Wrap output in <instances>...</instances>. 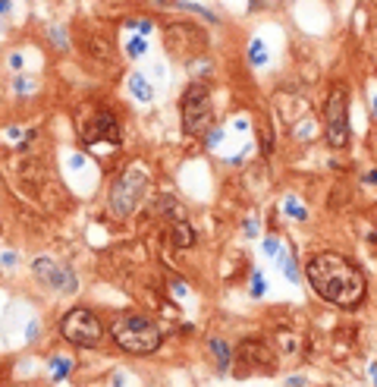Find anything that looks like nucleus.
Returning <instances> with one entry per match:
<instances>
[{
	"label": "nucleus",
	"instance_id": "1",
	"mask_svg": "<svg viewBox=\"0 0 377 387\" xmlns=\"http://www.w3.org/2000/svg\"><path fill=\"white\" fill-rule=\"evenodd\" d=\"M305 277H308L311 290L324 302L339 306V309H355V306H361V299L368 296L364 274L339 252L311 255L308 265H305Z\"/></svg>",
	"mask_w": 377,
	"mask_h": 387
},
{
	"label": "nucleus",
	"instance_id": "2",
	"mask_svg": "<svg viewBox=\"0 0 377 387\" xmlns=\"http://www.w3.org/2000/svg\"><path fill=\"white\" fill-rule=\"evenodd\" d=\"M110 334L116 340V346L132 356H151L160 346V327L148 315H123L120 321H113Z\"/></svg>",
	"mask_w": 377,
	"mask_h": 387
},
{
	"label": "nucleus",
	"instance_id": "3",
	"mask_svg": "<svg viewBox=\"0 0 377 387\" xmlns=\"http://www.w3.org/2000/svg\"><path fill=\"white\" fill-rule=\"evenodd\" d=\"M145 192H148V170L141 167V164H129L120 177L113 180L107 205L116 217H129L138 208V202L145 198Z\"/></svg>",
	"mask_w": 377,
	"mask_h": 387
},
{
	"label": "nucleus",
	"instance_id": "4",
	"mask_svg": "<svg viewBox=\"0 0 377 387\" xmlns=\"http://www.w3.org/2000/svg\"><path fill=\"white\" fill-rule=\"evenodd\" d=\"M182 129L192 139H205L214 129V107L205 82H192L182 91Z\"/></svg>",
	"mask_w": 377,
	"mask_h": 387
},
{
	"label": "nucleus",
	"instance_id": "5",
	"mask_svg": "<svg viewBox=\"0 0 377 387\" xmlns=\"http://www.w3.org/2000/svg\"><path fill=\"white\" fill-rule=\"evenodd\" d=\"M76 129H79V139L82 145H98V142H110L116 145L120 142V123H116V113L101 107V104H91L79 113L76 120Z\"/></svg>",
	"mask_w": 377,
	"mask_h": 387
},
{
	"label": "nucleus",
	"instance_id": "6",
	"mask_svg": "<svg viewBox=\"0 0 377 387\" xmlns=\"http://www.w3.org/2000/svg\"><path fill=\"white\" fill-rule=\"evenodd\" d=\"M163 41H167V51L182 60H192L208 51V32L198 29L195 22H170L163 29Z\"/></svg>",
	"mask_w": 377,
	"mask_h": 387
},
{
	"label": "nucleus",
	"instance_id": "7",
	"mask_svg": "<svg viewBox=\"0 0 377 387\" xmlns=\"http://www.w3.org/2000/svg\"><path fill=\"white\" fill-rule=\"evenodd\" d=\"M324 133L330 148H343L349 142V95L346 85L330 91L327 107H324Z\"/></svg>",
	"mask_w": 377,
	"mask_h": 387
},
{
	"label": "nucleus",
	"instance_id": "8",
	"mask_svg": "<svg viewBox=\"0 0 377 387\" xmlns=\"http://www.w3.org/2000/svg\"><path fill=\"white\" fill-rule=\"evenodd\" d=\"M60 334L63 340L76 346H98V340L104 337V327L98 321V315L88 309H69L60 318Z\"/></svg>",
	"mask_w": 377,
	"mask_h": 387
},
{
	"label": "nucleus",
	"instance_id": "9",
	"mask_svg": "<svg viewBox=\"0 0 377 387\" xmlns=\"http://www.w3.org/2000/svg\"><path fill=\"white\" fill-rule=\"evenodd\" d=\"M264 368H274V353L264 340H245L236 349V374H255V371H264Z\"/></svg>",
	"mask_w": 377,
	"mask_h": 387
},
{
	"label": "nucleus",
	"instance_id": "10",
	"mask_svg": "<svg viewBox=\"0 0 377 387\" xmlns=\"http://www.w3.org/2000/svg\"><path fill=\"white\" fill-rule=\"evenodd\" d=\"M35 274L38 277H44L47 284H54L57 290H76V280H73V274L69 271H63V268H57L51 258H35Z\"/></svg>",
	"mask_w": 377,
	"mask_h": 387
},
{
	"label": "nucleus",
	"instance_id": "11",
	"mask_svg": "<svg viewBox=\"0 0 377 387\" xmlns=\"http://www.w3.org/2000/svg\"><path fill=\"white\" fill-rule=\"evenodd\" d=\"M170 239L176 249H185V245H192L195 242V230L188 227V220H173V233H170Z\"/></svg>",
	"mask_w": 377,
	"mask_h": 387
},
{
	"label": "nucleus",
	"instance_id": "12",
	"mask_svg": "<svg viewBox=\"0 0 377 387\" xmlns=\"http://www.w3.org/2000/svg\"><path fill=\"white\" fill-rule=\"evenodd\" d=\"M129 91H132V98L141 101V104H148L151 98H154V91H151L148 79L141 76V73H132V76H129Z\"/></svg>",
	"mask_w": 377,
	"mask_h": 387
},
{
	"label": "nucleus",
	"instance_id": "13",
	"mask_svg": "<svg viewBox=\"0 0 377 387\" xmlns=\"http://www.w3.org/2000/svg\"><path fill=\"white\" fill-rule=\"evenodd\" d=\"M211 353L217 356V371H220V374H227V371H230V362H233V353H230L227 340L214 337V340H211Z\"/></svg>",
	"mask_w": 377,
	"mask_h": 387
},
{
	"label": "nucleus",
	"instance_id": "14",
	"mask_svg": "<svg viewBox=\"0 0 377 387\" xmlns=\"http://www.w3.org/2000/svg\"><path fill=\"white\" fill-rule=\"evenodd\" d=\"M69 371H73V359H66V356H54V359H51V374H54V381H63Z\"/></svg>",
	"mask_w": 377,
	"mask_h": 387
},
{
	"label": "nucleus",
	"instance_id": "15",
	"mask_svg": "<svg viewBox=\"0 0 377 387\" xmlns=\"http://www.w3.org/2000/svg\"><path fill=\"white\" fill-rule=\"evenodd\" d=\"M283 274H286L289 280H299V265H296V252H286L283 255Z\"/></svg>",
	"mask_w": 377,
	"mask_h": 387
},
{
	"label": "nucleus",
	"instance_id": "16",
	"mask_svg": "<svg viewBox=\"0 0 377 387\" xmlns=\"http://www.w3.org/2000/svg\"><path fill=\"white\" fill-rule=\"evenodd\" d=\"M283 211H286V214H292V217H296V220H305V217H308V211H305L299 202H296V198H283Z\"/></svg>",
	"mask_w": 377,
	"mask_h": 387
},
{
	"label": "nucleus",
	"instance_id": "17",
	"mask_svg": "<svg viewBox=\"0 0 377 387\" xmlns=\"http://www.w3.org/2000/svg\"><path fill=\"white\" fill-rule=\"evenodd\" d=\"M249 60H252L255 66H261V63L267 60V51H264V44L258 41V38H255V41L249 44Z\"/></svg>",
	"mask_w": 377,
	"mask_h": 387
},
{
	"label": "nucleus",
	"instance_id": "18",
	"mask_svg": "<svg viewBox=\"0 0 377 387\" xmlns=\"http://www.w3.org/2000/svg\"><path fill=\"white\" fill-rule=\"evenodd\" d=\"M129 57H141V54H145L148 51V41L145 38H141V35H135V38H129Z\"/></svg>",
	"mask_w": 377,
	"mask_h": 387
},
{
	"label": "nucleus",
	"instance_id": "19",
	"mask_svg": "<svg viewBox=\"0 0 377 387\" xmlns=\"http://www.w3.org/2000/svg\"><path fill=\"white\" fill-rule=\"evenodd\" d=\"M264 290H267V284H264V277H261V274L255 271V274H252V296H261Z\"/></svg>",
	"mask_w": 377,
	"mask_h": 387
},
{
	"label": "nucleus",
	"instance_id": "20",
	"mask_svg": "<svg viewBox=\"0 0 377 387\" xmlns=\"http://www.w3.org/2000/svg\"><path fill=\"white\" fill-rule=\"evenodd\" d=\"M220 139H223V129H211V133L205 136V145L214 148V145H220Z\"/></svg>",
	"mask_w": 377,
	"mask_h": 387
},
{
	"label": "nucleus",
	"instance_id": "21",
	"mask_svg": "<svg viewBox=\"0 0 377 387\" xmlns=\"http://www.w3.org/2000/svg\"><path fill=\"white\" fill-rule=\"evenodd\" d=\"M129 26L138 29L141 35H148V32H151V22H148V19H129Z\"/></svg>",
	"mask_w": 377,
	"mask_h": 387
},
{
	"label": "nucleus",
	"instance_id": "22",
	"mask_svg": "<svg viewBox=\"0 0 377 387\" xmlns=\"http://www.w3.org/2000/svg\"><path fill=\"white\" fill-rule=\"evenodd\" d=\"M264 252H267V255H277V252H280V242H277L274 236H267V239H264Z\"/></svg>",
	"mask_w": 377,
	"mask_h": 387
},
{
	"label": "nucleus",
	"instance_id": "23",
	"mask_svg": "<svg viewBox=\"0 0 377 387\" xmlns=\"http://www.w3.org/2000/svg\"><path fill=\"white\" fill-rule=\"evenodd\" d=\"M10 66H13V69H22V54H10Z\"/></svg>",
	"mask_w": 377,
	"mask_h": 387
},
{
	"label": "nucleus",
	"instance_id": "24",
	"mask_svg": "<svg viewBox=\"0 0 377 387\" xmlns=\"http://www.w3.org/2000/svg\"><path fill=\"white\" fill-rule=\"evenodd\" d=\"M16 88H19V91H32V82H29V79H19Z\"/></svg>",
	"mask_w": 377,
	"mask_h": 387
},
{
	"label": "nucleus",
	"instance_id": "25",
	"mask_svg": "<svg viewBox=\"0 0 377 387\" xmlns=\"http://www.w3.org/2000/svg\"><path fill=\"white\" fill-rule=\"evenodd\" d=\"M26 334H29V340H32V337H35V334H38V321H32V324H29V331H26Z\"/></svg>",
	"mask_w": 377,
	"mask_h": 387
},
{
	"label": "nucleus",
	"instance_id": "26",
	"mask_svg": "<svg viewBox=\"0 0 377 387\" xmlns=\"http://www.w3.org/2000/svg\"><path fill=\"white\" fill-rule=\"evenodd\" d=\"M10 7H13L10 0H0V16H4V13H10Z\"/></svg>",
	"mask_w": 377,
	"mask_h": 387
},
{
	"label": "nucleus",
	"instance_id": "27",
	"mask_svg": "<svg viewBox=\"0 0 377 387\" xmlns=\"http://www.w3.org/2000/svg\"><path fill=\"white\" fill-rule=\"evenodd\" d=\"M364 183H377V170H371L368 177H364Z\"/></svg>",
	"mask_w": 377,
	"mask_h": 387
},
{
	"label": "nucleus",
	"instance_id": "28",
	"mask_svg": "<svg viewBox=\"0 0 377 387\" xmlns=\"http://www.w3.org/2000/svg\"><path fill=\"white\" fill-rule=\"evenodd\" d=\"M371 371H374V384H377V365H374V368H371Z\"/></svg>",
	"mask_w": 377,
	"mask_h": 387
},
{
	"label": "nucleus",
	"instance_id": "29",
	"mask_svg": "<svg viewBox=\"0 0 377 387\" xmlns=\"http://www.w3.org/2000/svg\"><path fill=\"white\" fill-rule=\"evenodd\" d=\"M374 110H377V98H374Z\"/></svg>",
	"mask_w": 377,
	"mask_h": 387
}]
</instances>
